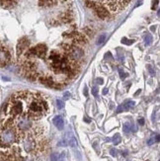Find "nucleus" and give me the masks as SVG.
Instances as JSON below:
<instances>
[{
	"instance_id": "obj_1",
	"label": "nucleus",
	"mask_w": 160,
	"mask_h": 161,
	"mask_svg": "<svg viewBox=\"0 0 160 161\" xmlns=\"http://www.w3.org/2000/svg\"><path fill=\"white\" fill-rule=\"evenodd\" d=\"M27 114L32 119L37 121L49 112V105L42 94L29 93L26 99Z\"/></svg>"
},
{
	"instance_id": "obj_2",
	"label": "nucleus",
	"mask_w": 160,
	"mask_h": 161,
	"mask_svg": "<svg viewBox=\"0 0 160 161\" xmlns=\"http://www.w3.org/2000/svg\"><path fill=\"white\" fill-rule=\"evenodd\" d=\"M102 1L104 4L109 7L112 12H117L125 8L130 2V0H102Z\"/></svg>"
},
{
	"instance_id": "obj_3",
	"label": "nucleus",
	"mask_w": 160,
	"mask_h": 161,
	"mask_svg": "<svg viewBox=\"0 0 160 161\" xmlns=\"http://www.w3.org/2000/svg\"><path fill=\"white\" fill-rule=\"evenodd\" d=\"M11 60V54L6 48L0 45V66H6Z\"/></svg>"
},
{
	"instance_id": "obj_4",
	"label": "nucleus",
	"mask_w": 160,
	"mask_h": 161,
	"mask_svg": "<svg viewBox=\"0 0 160 161\" xmlns=\"http://www.w3.org/2000/svg\"><path fill=\"white\" fill-rule=\"evenodd\" d=\"M30 46V41L29 39L27 38H22L21 40L19 41L18 45H17V56L18 57H20V56H22V54L26 52V50L29 49Z\"/></svg>"
},
{
	"instance_id": "obj_5",
	"label": "nucleus",
	"mask_w": 160,
	"mask_h": 161,
	"mask_svg": "<svg viewBox=\"0 0 160 161\" xmlns=\"http://www.w3.org/2000/svg\"><path fill=\"white\" fill-rule=\"evenodd\" d=\"M39 81L41 82L42 84L46 85V86H49V87H54V88H61V85H57V83H54V79L51 76L49 75H46V76H40L39 78Z\"/></svg>"
},
{
	"instance_id": "obj_6",
	"label": "nucleus",
	"mask_w": 160,
	"mask_h": 161,
	"mask_svg": "<svg viewBox=\"0 0 160 161\" xmlns=\"http://www.w3.org/2000/svg\"><path fill=\"white\" fill-rule=\"evenodd\" d=\"M59 23H63V24H67V23H71L73 21V13L71 10H67L65 12H63L62 14L59 15L58 18Z\"/></svg>"
},
{
	"instance_id": "obj_7",
	"label": "nucleus",
	"mask_w": 160,
	"mask_h": 161,
	"mask_svg": "<svg viewBox=\"0 0 160 161\" xmlns=\"http://www.w3.org/2000/svg\"><path fill=\"white\" fill-rule=\"evenodd\" d=\"M94 10H95V12L97 13L98 17H100L101 19H106L107 17H109V11H108L103 5L99 4V3H96Z\"/></svg>"
},
{
	"instance_id": "obj_8",
	"label": "nucleus",
	"mask_w": 160,
	"mask_h": 161,
	"mask_svg": "<svg viewBox=\"0 0 160 161\" xmlns=\"http://www.w3.org/2000/svg\"><path fill=\"white\" fill-rule=\"evenodd\" d=\"M134 104H135V103H134V101H130V100L127 101V102H125L123 104H122V105L119 106L118 109H117V113H122V112H123V111H129L130 108L134 107Z\"/></svg>"
},
{
	"instance_id": "obj_9",
	"label": "nucleus",
	"mask_w": 160,
	"mask_h": 161,
	"mask_svg": "<svg viewBox=\"0 0 160 161\" xmlns=\"http://www.w3.org/2000/svg\"><path fill=\"white\" fill-rule=\"evenodd\" d=\"M53 123L54 125V127L57 129H63V127H64V121H63L61 116H55L53 120Z\"/></svg>"
},
{
	"instance_id": "obj_10",
	"label": "nucleus",
	"mask_w": 160,
	"mask_h": 161,
	"mask_svg": "<svg viewBox=\"0 0 160 161\" xmlns=\"http://www.w3.org/2000/svg\"><path fill=\"white\" fill-rule=\"evenodd\" d=\"M58 0H39V6L40 7H50L54 6L57 3Z\"/></svg>"
},
{
	"instance_id": "obj_11",
	"label": "nucleus",
	"mask_w": 160,
	"mask_h": 161,
	"mask_svg": "<svg viewBox=\"0 0 160 161\" xmlns=\"http://www.w3.org/2000/svg\"><path fill=\"white\" fill-rule=\"evenodd\" d=\"M1 6L5 9H11L16 5V0H1Z\"/></svg>"
},
{
	"instance_id": "obj_12",
	"label": "nucleus",
	"mask_w": 160,
	"mask_h": 161,
	"mask_svg": "<svg viewBox=\"0 0 160 161\" xmlns=\"http://www.w3.org/2000/svg\"><path fill=\"white\" fill-rule=\"evenodd\" d=\"M123 132H125V133H130L131 131H134V125H130V123H126L125 125H123Z\"/></svg>"
},
{
	"instance_id": "obj_13",
	"label": "nucleus",
	"mask_w": 160,
	"mask_h": 161,
	"mask_svg": "<svg viewBox=\"0 0 160 161\" xmlns=\"http://www.w3.org/2000/svg\"><path fill=\"white\" fill-rule=\"evenodd\" d=\"M158 141H159V135H152L150 137L148 141H147V144L152 145L155 142H158Z\"/></svg>"
},
{
	"instance_id": "obj_14",
	"label": "nucleus",
	"mask_w": 160,
	"mask_h": 161,
	"mask_svg": "<svg viewBox=\"0 0 160 161\" xmlns=\"http://www.w3.org/2000/svg\"><path fill=\"white\" fill-rule=\"evenodd\" d=\"M61 48L63 49V50H64L65 53H68L69 50H71V48H72V45L66 44V43H63V44H61Z\"/></svg>"
},
{
	"instance_id": "obj_15",
	"label": "nucleus",
	"mask_w": 160,
	"mask_h": 161,
	"mask_svg": "<svg viewBox=\"0 0 160 161\" xmlns=\"http://www.w3.org/2000/svg\"><path fill=\"white\" fill-rule=\"evenodd\" d=\"M144 41H145V45H146V46L151 45V43H152V37H151V35H149V34L146 35Z\"/></svg>"
},
{
	"instance_id": "obj_16",
	"label": "nucleus",
	"mask_w": 160,
	"mask_h": 161,
	"mask_svg": "<svg viewBox=\"0 0 160 161\" xmlns=\"http://www.w3.org/2000/svg\"><path fill=\"white\" fill-rule=\"evenodd\" d=\"M105 40H106V35L105 34L101 35V36H100L99 39L97 40V45H102L103 43L105 42Z\"/></svg>"
},
{
	"instance_id": "obj_17",
	"label": "nucleus",
	"mask_w": 160,
	"mask_h": 161,
	"mask_svg": "<svg viewBox=\"0 0 160 161\" xmlns=\"http://www.w3.org/2000/svg\"><path fill=\"white\" fill-rule=\"evenodd\" d=\"M86 5H87V7H89V8L94 9V7L96 5V2L92 1V0H87V1H86Z\"/></svg>"
},
{
	"instance_id": "obj_18",
	"label": "nucleus",
	"mask_w": 160,
	"mask_h": 161,
	"mask_svg": "<svg viewBox=\"0 0 160 161\" xmlns=\"http://www.w3.org/2000/svg\"><path fill=\"white\" fill-rule=\"evenodd\" d=\"M113 142L115 143V144H119L120 142H121V136H120L119 135H116L114 137H113Z\"/></svg>"
},
{
	"instance_id": "obj_19",
	"label": "nucleus",
	"mask_w": 160,
	"mask_h": 161,
	"mask_svg": "<svg viewBox=\"0 0 160 161\" xmlns=\"http://www.w3.org/2000/svg\"><path fill=\"white\" fill-rule=\"evenodd\" d=\"M57 108L58 109H62L63 107H64V103H63V101L62 100H57Z\"/></svg>"
},
{
	"instance_id": "obj_20",
	"label": "nucleus",
	"mask_w": 160,
	"mask_h": 161,
	"mask_svg": "<svg viewBox=\"0 0 160 161\" xmlns=\"http://www.w3.org/2000/svg\"><path fill=\"white\" fill-rule=\"evenodd\" d=\"M134 42V40H131V41H130V40H127V38H123V40H122L123 44H126V45H130V44H133Z\"/></svg>"
},
{
	"instance_id": "obj_21",
	"label": "nucleus",
	"mask_w": 160,
	"mask_h": 161,
	"mask_svg": "<svg viewBox=\"0 0 160 161\" xmlns=\"http://www.w3.org/2000/svg\"><path fill=\"white\" fill-rule=\"evenodd\" d=\"M147 69H148V71H149V73L151 74V75H152V76L155 75V70L153 69V67H152V66H151L150 64L147 65Z\"/></svg>"
},
{
	"instance_id": "obj_22",
	"label": "nucleus",
	"mask_w": 160,
	"mask_h": 161,
	"mask_svg": "<svg viewBox=\"0 0 160 161\" xmlns=\"http://www.w3.org/2000/svg\"><path fill=\"white\" fill-rule=\"evenodd\" d=\"M119 73H120V76H121L122 79H125L127 77V73L123 72V70L122 68H119Z\"/></svg>"
},
{
	"instance_id": "obj_23",
	"label": "nucleus",
	"mask_w": 160,
	"mask_h": 161,
	"mask_svg": "<svg viewBox=\"0 0 160 161\" xmlns=\"http://www.w3.org/2000/svg\"><path fill=\"white\" fill-rule=\"evenodd\" d=\"M58 157H59V155L57 154V153H53V155H51V157H50V160L51 161H57Z\"/></svg>"
},
{
	"instance_id": "obj_24",
	"label": "nucleus",
	"mask_w": 160,
	"mask_h": 161,
	"mask_svg": "<svg viewBox=\"0 0 160 161\" xmlns=\"http://www.w3.org/2000/svg\"><path fill=\"white\" fill-rule=\"evenodd\" d=\"M92 94H93V96H95V97L98 96V88L97 87H92Z\"/></svg>"
},
{
	"instance_id": "obj_25",
	"label": "nucleus",
	"mask_w": 160,
	"mask_h": 161,
	"mask_svg": "<svg viewBox=\"0 0 160 161\" xmlns=\"http://www.w3.org/2000/svg\"><path fill=\"white\" fill-rule=\"evenodd\" d=\"M137 123H138V125H144V119H142V118H141V119H138Z\"/></svg>"
},
{
	"instance_id": "obj_26",
	"label": "nucleus",
	"mask_w": 160,
	"mask_h": 161,
	"mask_svg": "<svg viewBox=\"0 0 160 161\" xmlns=\"http://www.w3.org/2000/svg\"><path fill=\"white\" fill-rule=\"evenodd\" d=\"M84 32H85L87 35H91L92 34V31L89 28H85V29H84Z\"/></svg>"
},
{
	"instance_id": "obj_27",
	"label": "nucleus",
	"mask_w": 160,
	"mask_h": 161,
	"mask_svg": "<svg viewBox=\"0 0 160 161\" xmlns=\"http://www.w3.org/2000/svg\"><path fill=\"white\" fill-rule=\"evenodd\" d=\"M63 97H64V99H68V98L70 97V93L69 92H65L64 96H63Z\"/></svg>"
},
{
	"instance_id": "obj_28",
	"label": "nucleus",
	"mask_w": 160,
	"mask_h": 161,
	"mask_svg": "<svg viewBox=\"0 0 160 161\" xmlns=\"http://www.w3.org/2000/svg\"><path fill=\"white\" fill-rule=\"evenodd\" d=\"M111 154L113 156H116L117 155V151H115V149H111Z\"/></svg>"
},
{
	"instance_id": "obj_29",
	"label": "nucleus",
	"mask_w": 160,
	"mask_h": 161,
	"mask_svg": "<svg viewBox=\"0 0 160 161\" xmlns=\"http://www.w3.org/2000/svg\"><path fill=\"white\" fill-rule=\"evenodd\" d=\"M157 4H158V0H154V4H153V6H152V9H154L155 7L157 6Z\"/></svg>"
},
{
	"instance_id": "obj_30",
	"label": "nucleus",
	"mask_w": 160,
	"mask_h": 161,
	"mask_svg": "<svg viewBox=\"0 0 160 161\" xmlns=\"http://www.w3.org/2000/svg\"><path fill=\"white\" fill-rule=\"evenodd\" d=\"M83 93H84V95H85L86 97L88 96V93H87V88H86V87L84 88V92H83Z\"/></svg>"
},
{
	"instance_id": "obj_31",
	"label": "nucleus",
	"mask_w": 160,
	"mask_h": 161,
	"mask_svg": "<svg viewBox=\"0 0 160 161\" xmlns=\"http://www.w3.org/2000/svg\"><path fill=\"white\" fill-rule=\"evenodd\" d=\"M107 93H108V89H107V88H105V89L103 90V94H104V95H106Z\"/></svg>"
},
{
	"instance_id": "obj_32",
	"label": "nucleus",
	"mask_w": 160,
	"mask_h": 161,
	"mask_svg": "<svg viewBox=\"0 0 160 161\" xmlns=\"http://www.w3.org/2000/svg\"><path fill=\"white\" fill-rule=\"evenodd\" d=\"M97 82H98V83H103V79H100V78H98V79H97Z\"/></svg>"
},
{
	"instance_id": "obj_33",
	"label": "nucleus",
	"mask_w": 160,
	"mask_h": 161,
	"mask_svg": "<svg viewBox=\"0 0 160 161\" xmlns=\"http://www.w3.org/2000/svg\"><path fill=\"white\" fill-rule=\"evenodd\" d=\"M84 121H86V122H88V123H89V122H90L89 120H88V119H87V118H84Z\"/></svg>"
},
{
	"instance_id": "obj_34",
	"label": "nucleus",
	"mask_w": 160,
	"mask_h": 161,
	"mask_svg": "<svg viewBox=\"0 0 160 161\" xmlns=\"http://www.w3.org/2000/svg\"><path fill=\"white\" fill-rule=\"evenodd\" d=\"M154 30H155V27L153 26V27H152V28H151V31H154Z\"/></svg>"
}]
</instances>
